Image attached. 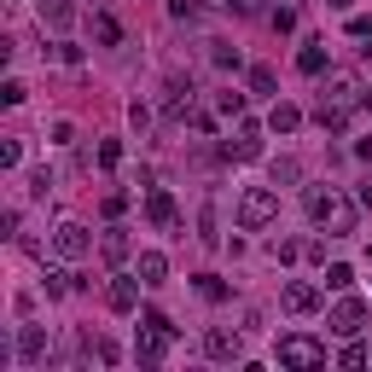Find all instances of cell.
Wrapping results in <instances>:
<instances>
[{
	"label": "cell",
	"instance_id": "83f0119b",
	"mask_svg": "<svg viewBox=\"0 0 372 372\" xmlns=\"http://www.w3.org/2000/svg\"><path fill=\"white\" fill-rule=\"evenodd\" d=\"M326 6H332V12H349V6H355V0H326Z\"/></svg>",
	"mask_w": 372,
	"mask_h": 372
},
{
	"label": "cell",
	"instance_id": "277c9868",
	"mask_svg": "<svg viewBox=\"0 0 372 372\" xmlns=\"http://www.w3.org/2000/svg\"><path fill=\"white\" fill-rule=\"evenodd\" d=\"M320 361H326V349H320L314 337H302V332L280 337V366H320Z\"/></svg>",
	"mask_w": 372,
	"mask_h": 372
},
{
	"label": "cell",
	"instance_id": "d4e9b609",
	"mask_svg": "<svg viewBox=\"0 0 372 372\" xmlns=\"http://www.w3.org/2000/svg\"><path fill=\"white\" fill-rule=\"evenodd\" d=\"M128 209V192H105V216H122Z\"/></svg>",
	"mask_w": 372,
	"mask_h": 372
},
{
	"label": "cell",
	"instance_id": "d6986e66",
	"mask_svg": "<svg viewBox=\"0 0 372 372\" xmlns=\"http://www.w3.org/2000/svg\"><path fill=\"white\" fill-rule=\"evenodd\" d=\"M216 105H221V117H245V93H216Z\"/></svg>",
	"mask_w": 372,
	"mask_h": 372
},
{
	"label": "cell",
	"instance_id": "7c38bea8",
	"mask_svg": "<svg viewBox=\"0 0 372 372\" xmlns=\"http://www.w3.org/2000/svg\"><path fill=\"white\" fill-rule=\"evenodd\" d=\"M140 285H163V273H169V262H163V250H140Z\"/></svg>",
	"mask_w": 372,
	"mask_h": 372
},
{
	"label": "cell",
	"instance_id": "cb8c5ba5",
	"mask_svg": "<svg viewBox=\"0 0 372 372\" xmlns=\"http://www.w3.org/2000/svg\"><path fill=\"white\" fill-rule=\"evenodd\" d=\"M250 93H273V70H250Z\"/></svg>",
	"mask_w": 372,
	"mask_h": 372
},
{
	"label": "cell",
	"instance_id": "e0dca14e",
	"mask_svg": "<svg viewBox=\"0 0 372 372\" xmlns=\"http://www.w3.org/2000/svg\"><path fill=\"white\" fill-rule=\"evenodd\" d=\"M297 122H302V117H297L291 105H273V117H268V128H273V134H291Z\"/></svg>",
	"mask_w": 372,
	"mask_h": 372
},
{
	"label": "cell",
	"instance_id": "6da1fadb",
	"mask_svg": "<svg viewBox=\"0 0 372 372\" xmlns=\"http://www.w3.org/2000/svg\"><path fill=\"white\" fill-rule=\"evenodd\" d=\"M273 216H280V192L273 186H245L238 192V227L245 233H262Z\"/></svg>",
	"mask_w": 372,
	"mask_h": 372
},
{
	"label": "cell",
	"instance_id": "7402d4cb",
	"mask_svg": "<svg viewBox=\"0 0 372 372\" xmlns=\"http://www.w3.org/2000/svg\"><path fill=\"white\" fill-rule=\"evenodd\" d=\"M0 163L18 169V163H24V145H18V140H6V145H0Z\"/></svg>",
	"mask_w": 372,
	"mask_h": 372
},
{
	"label": "cell",
	"instance_id": "ba28073f",
	"mask_svg": "<svg viewBox=\"0 0 372 372\" xmlns=\"http://www.w3.org/2000/svg\"><path fill=\"white\" fill-rule=\"evenodd\" d=\"M280 302H285L291 314H314V309H320V291H314V285H302V280H291V285L280 291Z\"/></svg>",
	"mask_w": 372,
	"mask_h": 372
},
{
	"label": "cell",
	"instance_id": "484cf974",
	"mask_svg": "<svg viewBox=\"0 0 372 372\" xmlns=\"http://www.w3.org/2000/svg\"><path fill=\"white\" fill-rule=\"evenodd\" d=\"M24 93H29L24 82H6V88H0V99H6V105H24Z\"/></svg>",
	"mask_w": 372,
	"mask_h": 372
},
{
	"label": "cell",
	"instance_id": "4fadbf2b",
	"mask_svg": "<svg viewBox=\"0 0 372 372\" xmlns=\"http://www.w3.org/2000/svg\"><path fill=\"white\" fill-rule=\"evenodd\" d=\"M227 157H262V140H256V122H238V140L227 145Z\"/></svg>",
	"mask_w": 372,
	"mask_h": 372
},
{
	"label": "cell",
	"instance_id": "8992f818",
	"mask_svg": "<svg viewBox=\"0 0 372 372\" xmlns=\"http://www.w3.org/2000/svg\"><path fill=\"white\" fill-rule=\"evenodd\" d=\"M169 343H175V332H163V326H145L140 337H134V355H140V366H157L169 355Z\"/></svg>",
	"mask_w": 372,
	"mask_h": 372
},
{
	"label": "cell",
	"instance_id": "7a4b0ae2",
	"mask_svg": "<svg viewBox=\"0 0 372 372\" xmlns=\"http://www.w3.org/2000/svg\"><path fill=\"white\" fill-rule=\"evenodd\" d=\"M309 216L320 227H332V233H355V209L337 198L332 186H309Z\"/></svg>",
	"mask_w": 372,
	"mask_h": 372
},
{
	"label": "cell",
	"instance_id": "44dd1931",
	"mask_svg": "<svg viewBox=\"0 0 372 372\" xmlns=\"http://www.w3.org/2000/svg\"><path fill=\"white\" fill-rule=\"evenodd\" d=\"M198 291H204V297H209V302H221V297H227V285H221V280H216V273H204V280H198Z\"/></svg>",
	"mask_w": 372,
	"mask_h": 372
},
{
	"label": "cell",
	"instance_id": "ac0fdd59",
	"mask_svg": "<svg viewBox=\"0 0 372 372\" xmlns=\"http://www.w3.org/2000/svg\"><path fill=\"white\" fill-rule=\"evenodd\" d=\"M93 41L117 47V41H122V29H117V18H93Z\"/></svg>",
	"mask_w": 372,
	"mask_h": 372
},
{
	"label": "cell",
	"instance_id": "8fae6325",
	"mask_svg": "<svg viewBox=\"0 0 372 372\" xmlns=\"http://www.w3.org/2000/svg\"><path fill=\"white\" fill-rule=\"evenodd\" d=\"M145 216H152L157 227H175V192H163V186H157L152 198H145Z\"/></svg>",
	"mask_w": 372,
	"mask_h": 372
},
{
	"label": "cell",
	"instance_id": "30bf717a",
	"mask_svg": "<svg viewBox=\"0 0 372 372\" xmlns=\"http://www.w3.org/2000/svg\"><path fill=\"white\" fill-rule=\"evenodd\" d=\"M41 355H47V332L41 326H24L18 332V361L29 366V361H41Z\"/></svg>",
	"mask_w": 372,
	"mask_h": 372
},
{
	"label": "cell",
	"instance_id": "2e32d148",
	"mask_svg": "<svg viewBox=\"0 0 372 372\" xmlns=\"http://www.w3.org/2000/svg\"><path fill=\"white\" fill-rule=\"evenodd\" d=\"M297 70H302V76H320V70H326V47H320V41H309V47L297 53Z\"/></svg>",
	"mask_w": 372,
	"mask_h": 372
},
{
	"label": "cell",
	"instance_id": "603a6c76",
	"mask_svg": "<svg viewBox=\"0 0 372 372\" xmlns=\"http://www.w3.org/2000/svg\"><path fill=\"white\" fill-rule=\"evenodd\" d=\"M99 163H105V169H117V163H122V145H117V140H105V145H99Z\"/></svg>",
	"mask_w": 372,
	"mask_h": 372
},
{
	"label": "cell",
	"instance_id": "5b68a950",
	"mask_svg": "<svg viewBox=\"0 0 372 372\" xmlns=\"http://www.w3.org/2000/svg\"><path fill=\"white\" fill-rule=\"evenodd\" d=\"M238 349H245V337H238L233 326H209L204 332V355L209 361H238Z\"/></svg>",
	"mask_w": 372,
	"mask_h": 372
},
{
	"label": "cell",
	"instance_id": "9c48e42d",
	"mask_svg": "<svg viewBox=\"0 0 372 372\" xmlns=\"http://www.w3.org/2000/svg\"><path fill=\"white\" fill-rule=\"evenodd\" d=\"M361 320H366V309H361V302H355V297H343V302H337V309H332V332H361Z\"/></svg>",
	"mask_w": 372,
	"mask_h": 372
},
{
	"label": "cell",
	"instance_id": "ffe728a7",
	"mask_svg": "<svg viewBox=\"0 0 372 372\" xmlns=\"http://www.w3.org/2000/svg\"><path fill=\"white\" fill-rule=\"evenodd\" d=\"M326 285H332V291H349V285H355V273H349L343 262H332V268H326Z\"/></svg>",
	"mask_w": 372,
	"mask_h": 372
},
{
	"label": "cell",
	"instance_id": "4316f807",
	"mask_svg": "<svg viewBox=\"0 0 372 372\" xmlns=\"http://www.w3.org/2000/svg\"><path fill=\"white\" fill-rule=\"evenodd\" d=\"M233 12H245V18H256V12H262V0H227Z\"/></svg>",
	"mask_w": 372,
	"mask_h": 372
},
{
	"label": "cell",
	"instance_id": "5bb4252c",
	"mask_svg": "<svg viewBox=\"0 0 372 372\" xmlns=\"http://www.w3.org/2000/svg\"><path fill=\"white\" fill-rule=\"evenodd\" d=\"M41 18L53 29H70L76 24V6H70V0H41Z\"/></svg>",
	"mask_w": 372,
	"mask_h": 372
},
{
	"label": "cell",
	"instance_id": "3957f363",
	"mask_svg": "<svg viewBox=\"0 0 372 372\" xmlns=\"http://www.w3.org/2000/svg\"><path fill=\"white\" fill-rule=\"evenodd\" d=\"M53 250L64 256V262H82V256L93 250V238H88L82 221H58V227H53Z\"/></svg>",
	"mask_w": 372,
	"mask_h": 372
},
{
	"label": "cell",
	"instance_id": "52a82bcc",
	"mask_svg": "<svg viewBox=\"0 0 372 372\" xmlns=\"http://www.w3.org/2000/svg\"><path fill=\"white\" fill-rule=\"evenodd\" d=\"M105 302L117 314H134V302H140V280H128V273H117V280L105 285Z\"/></svg>",
	"mask_w": 372,
	"mask_h": 372
},
{
	"label": "cell",
	"instance_id": "9a60e30c",
	"mask_svg": "<svg viewBox=\"0 0 372 372\" xmlns=\"http://www.w3.org/2000/svg\"><path fill=\"white\" fill-rule=\"evenodd\" d=\"M99 250H105V262H122V256H128V227H105Z\"/></svg>",
	"mask_w": 372,
	"mask_h": 372
}]
</instances>
